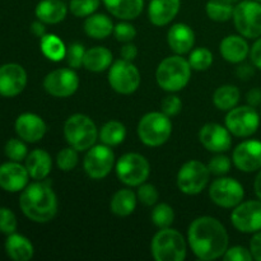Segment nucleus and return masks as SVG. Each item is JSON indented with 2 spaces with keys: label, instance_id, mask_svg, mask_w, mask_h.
I'll list each match as a JSON object with an SVG mask.
<instances>
[{
  "label": "nucleus",
  "instance_id": "1",
  "mask_svg": "<svg viewBox=\"0 0 261 261\" xmlns=\"http://www.w3.org/2000/svg\"><path fill=\"white\" fill-rule=\"evenodd\" d=\"M188 240L195 256L204 261L219 259L228 249L226 228L213 217H200L193 221L189 227Z\"/></svg>",
  "mask_w": 261,
  "mask_h": 261
},
{
  "label": "nucleus",
  "instance_id": "2",
  "mask_svg": "<svg viewBox=\"0 0 261 261\" xmlns=\"http://www.w3.org/2000/svg\"><path fill=\"white\" fill-rule=\"evenodd\" d=\"M19 206L23 214L31 221L46 223L58 213V198L48 184L37 181L23 189Z\"/></svg>",
  "mask_w": 261,
  "mask_h": 261
},
{
  "label": "nucleus",
  "instance_id": "3",
  "mask_svg": "<svg viewBox=\"0 0 261 261\" xmlns=\"http://www.w3.org/2000/svg\"><path fill=\"white\" fill-rule=\"evenodd\" d=\"M191 76V66L189 60L182 56H168L161 61L155 71L158 86L167 92L181 91L188 86Z\"/></svg>",
  "mask_w": 261,
  "mask_h": 261
},
{
  "label": "nucleus",
  "instance_id": "4",
  "mask_svg": "<svg viewBox=\"0 0 261 261\" xmlns=\"http://www.w3.org/2000/svg\"><path fill=\"white\" fill-rule=\"evenodd\" d=\"M64 135L70 147L78 152L93 147L98 138V130L91 117L83 114L71 115L64 125Z\"/></svg>",
  "mask_w": 261,
  "mask_h": 261
},
{
  "label": "nucleus",
  "instance_id": "5",
  "mask_svg": "<svg viewBox=\"0 0 261 261\" xmlns=\"http://www.w3.org/2000/svg\"><path fill=\"white\" fill-rule=\"evenodd\" d=\"M172 134V122L170 116L163 112H149L140 119L138 135L142 143L148 147H160L170 139Z\"/></svg>",
  "mask_w": 261,
  "mask_h": 261
},
{
  "label": "nucleus",
  "instance_id": "6",
  "mask_svg": "<svg viewBox=\"0 0 261 261\" xmlns=\"http://www.w3.org/2000/svg\"><path fill=\"white\" fill-rule=\"evenodd\" d=\"M152 255L157 261H182L186 257V241L172 228H162L152 240Z\"/></svg>",
  "mask_w": 261,
  "mask_h": 261
},
{
  "label": "nucleus",
  "instance_id": "7",
  "mask_svg": "<svg viewBox=\"0 0 261 261\" xmlns=\"http://www.w3.org/2000/svg\"><path fill=\"white\" fill-rule=\"evenodd\" d=\"M233 22L240 35L246 38L261 37V3L256 0L240 2L233 9Z\"/></svg>",
  "mask_w": 261,
  "mask_h": 261
},
{
  "label": "nucleus",
  "instance_id": "8",
  "mask_svg": "<svg viewBox=\"0 0 261 261\" xmlns=\"http://www.w3.org/2000/svg\"><path fill=\"white\" fill-rule=\"evenodd\" d=\"M149 162L138 153H126L121 155L116 163V173L119 180L127 186H139L149 177Z\"/></svg>",
  "mask_w": 261,
  "mask_h": 261
},
{
  "label": "nucleus",
  "instance_id": "9",
  "mask_svg": "<svg viewBox=\"0 0 261 261\" xmlns=\"http://www.w3.org/2000/svg\"><path fill=\"white\" fill-rule=\"evenodd\" d=\"M211 171L200 161H189L180 168L177 175V186L186 195H196L205 189Z\"/></svg>",
  "mask_w": 261,
  "mask_h": 261
},
{
  "label": "nucleus",
  "instance_id": "10",
  "mask_svg": "<svg viewBox=\"0 0 261 261\" xmlns=\"http://www.w3.org/2000/svg\"><path fill=\"white\" fill-rule=\"evenodd\" d=\"M109 83L117 93L132 94L139 88L140 73L132 61L120 59L110 68Z\"/></svg>",
  "mask_w": 261,
  "mask_h": 261
},
{
  "label": "nucleus",
  "instance_id": "11",
  "mask_svg": "<svg viewBox=\"0 0 261 261\" xmlns=\"http://www.w3.org/2000/svg\"><path fill=\"white\" fill-rule=\"evenodd\" d=\"M260 126V116L252 106H240L229 110L226 116V127L239 138L254 135Z\"/></svg>",
  "mask_w": 261,
  "mask_h": 261
},
{
  "label": "nucleus",
  "instance_id": "12",
  "mask_svg": "<svg viewBox=\"0 0 261 261\" xmlns=\"http://www.w3.org/2000/svg\"><path fill=\"white\" fill-rule=\"evenodd\" d=\"M212 201L222 208H234L242 203L245 196L244 186L231 177H221L213 181L209 188Z\"/></svg>",
  "mask_w": 261,
  "mask_h": 261
},
{
  "label": "nucleus",
  "instance_id": "13",
  "mask_svg": "<svg viewBox=\"0 0 261 261\" xmlns=\"http://www.w3.org/2000/svg\"><path fill=\"white\" fill-rule=\"evenodd\" d=\"M114 163L115 154L109 145H93L89 148L84 157L83 167L89 177L93 180H101L111 172Z\"/></svg>",
  "mask_w": 261,
  "mask_h": 261
},
{
  "label": "nucleus",
  "instance_id": "14",
  "mask_svg": "<svg viewBox=\"0 0 261 261\" xmlns=\"http://www.w3.org/2000/svg\"><path fill=\"white\" fill-rule=\"evenodd\" d=\"M234 228L242 233L261 231V200H249L234 206L231 214Z\"/></svg>",
  "mask_w": 261,
  "mask_h": 261
},
{
  "label": "nucleus",
  "instance_id": "15",
  "mask_svg": "<svg viewBox=\"0 0 261 261\" xmlns=\"http://www.w3.org/2000/svg\"><path fill=\"white\" fill-rule=\"evenodd\" d=\"M79 78L71 69H56L43 79V88L48 94L59 98L69 97L76 92Z\"/></svg>",
  "mask_w": 261,
  "mask_h": 261
},
{
  "label": "nucleus",
  "instance_id": "16",
  "mask_svg": "<svg viewBox=\"0 0 261 261\" xmlns=\"http://www.w3.org/2000/svg\"><path fill=\"white\" fill-rule=\"evenodd\" d=\"M27 86V73L19 64L9 63L0 66V96L14 97Z\"/></svg>",
  "mask_w": 261,
  "mask_h": 261
},
{
  "label": "nucleus",
  "instance_id": "17",
  "mask_svg": "<svg viewBox=\"0 0 261 261\" xmlns=\"http://www.w3.org/2000/svg\"><path fill=\"white\" fill-rule=\"evenodd\" d=\"M234 166L242 172H255L261 168V142L245 140L240 143L232 154Z\"/></svg>",
  "mask_w": 261,
  "mask_h": 261
},
{
  "label": "nucleus",
  "instance_id": "18",
  "mask_svg": "<svg viewBox=\"0 0 261 261\" xmlns=\"http://www.w3.org/2000/svg\"><path fill=\"white\" fill-rule=\"evenodd\" d=\"M199 140L206 149L214 153L227 152L232 145L229 130L216 122H209L201 127L199 132Z\"/></svg>",
  "mask_w": 261,
  "mask_h": 261
},
{
  "label": "nucleus",
  "instance_id": "19",
  "mask_svg": "<svg viewBox=\"0 0 261 261\" xmlns=\"http://www.w3.org/2000/svg\"><path fill=\"white\" fill-rule=\"evenodd\" d=\"M28 173L25 166L19 162H7L0 166V188L8 193L22 191L28 185Z\"/></svg>",
  "mask_w": 261,
  "mask_h": 261
},
{
  "label": "nucleus",
  "instance_id": "20",
  "mask_svg": "<svg viewBox=\"0 0 261 261\" xmlns=\"http://www.w3.org/2000/svg\"><path fill=\"white\" fill-rule=\"evenodd\" d=\"M15 132L24 142L36 143L45 137L46 124L38 115L25 112L15 120Z\"/></svg>",
  "mask_w": 261,
  "mask_h": 261
},
{
  "label": "nucleus",
  "instance_id": "21",
  "mask_svg": "<svg viewBox=\"0 0 261 261\" xmlns=\"http://www.w3.org/2000/svg\"><path fill=\"white\" fill-rule=\"evenodd\" d=\"M180 5V0H150L148 7L149 20L157 27L168 24L177 15Z\"/></svg>",
  "mask_w": 261,
  "mask_h": 261
},
{
  "label": "nucleus",
  "instance_id": "22",
  "mask_svg": "<svg viewBox=\"0 0 261 261\" xmlns=\"http://www.w3.org/2000/svg\"><path fill=\"white\" fill-rule=\"evenodd\" d=\"M167 41L171 50L177 55L190 53L195 43L194 31L185 23H176L168 30Z\"/></svg>",
  "mask_w": 261,
  "mask_h": 261
},
{
  "label": "nucleus",
  "instance_id": "23",
  "mask_svg": "<svg viewBox=\"0 0 261 261\" xmlns=\"http://www.w3.org/2000/svg\"><path fill=\"white\" fill-rule=\"evenodd\" d=\"M219 50H221L222 56L232 64H240L245 61L250 53L249 43L246 42L244 36L241 37V36L236 35L227 36L226 38H223L221 46H219Z\"/></svg>",
  "mask_w": 261,
  "mask_h": 261
},
{
  "label": "nucleus",
  "instance_id": "24",
  "mask_svg": "<svg viewBox=\"0 0 261 261\" xmlns=\"http://www.w3.org/2000/svg\"><path fill=\"white\" fill-rule=\"evenodd\" d=\"M25 168H27L30 177L33 180L41 181L48 176L53 167V161L50 154L43 149H35L25 158Z\"/></svg>",
  "mask_w": 261,
  "mask_h": 261
},
{
  "label": "nucleus",
  "instance_id": "25",
  "mask_svg": "<svg viewBox=\"0 0 261 261\" xmlns=\"http://www.w3.org/2000/svg\"><path fill=\"white\" fill-rule=\"evenodd\" d=\"M36 17L47 24H56L65 19L68 7L63 0H41L36 7Z\"/></svg>",
  "mask_w": 261,
  "mask_h": 261
},
{
  "label": "nucleus",
  "instance_id": "26",
  "mask_svg": "<svg viewBox=\"0 0 261 261\" xmlns=\"http://www.w3.org/2000/svg\"><path fill=\"white\" fill-rule=\"evenodd\" d=\"M114 17L124 20L135 19L143 12L144 0H102Z\"/></svg>",
  "mask_w": 261,
  "mask_h": 261
},
{
  "label": "nucleus",
  "instance_id": "27",
  "mask_svg": "<svg viewBox=\"0 0 261 261\" xmlns=\"http://www.w3.org/2000/svg\"><path fill=\"white\" fill-rule=\"evenodd\" d=\"M5 251L10 259L15 261H28L33 256V245L27 237L18 233L8 234L5 241Z\"/></svg>",
  "mask_w": 261,
  "mask_h": 261
},
{
  "label": "nucleus",
  "instance_id": "28",
  "mask_svg": "<svg viewBox=\"0 0 261 261\" xmlns=\"http://www.w3.org/2000/svg\"><path fill=\"white\" fill-rule=\"evenodd\" d=\"M112 63V54L103 46H96L86 51L83 65L87 70L99 73L110 68Z\"/></svg>",
  "mask_w": 261,
  "mask_h": 261
},
{
  "label": "nucleus",
  "instance_id": "29",
  "mask_svg": "<svg viewBox=\"0 0 261 261\" xmlns=\"http://www.w3.org/2000/svg\"><path fill=\"white\" fill-rule=\"evenodd\" d=\"M84 31L89 37L103 40L114 32V23L106 14H91L84 22Z\"/></svg>",
  "mask_w": 261,
  "mask_h": 261
},
{
  "label": "nucleus",
  "instance_id": "30",
  "mask_svg": "<svg viewBox=\"0 0 261 261\" xmlns=\"http://www.w3.org/2000/svg\"><path fill=\"white\" fill-rule=\"evenodd\" d=\"M138 196L129 189H121L111 199V212L119 217H127L135 211Z\"/></svg>",
  "mask_w": 261,
  "mask_h": 261
},
{
  "label": "nucleus",
  "instance_id": "31",
  "mask_svg": "<svg viewBox=\"0 0 261 261\" xmlns=\"http://www.w3.org/2000/svg\"><path fill=\"white\" fill-rule=\"evenodd\" d=\"M240 101V91L234 86H221L213 94V102L221 111H229L237 106Z\"/></svg>",
  "mask_w": 261,
  "mask_h": 261
},
{
  "label": "nucleus",
  "instance_id": "32",
  "mask_svg": "<svg viewBox=\"0 0 261 261\" xmlns=\"http://www.w3.org/2000/svg\"><path fill=\"white\" fill-rule=\"evenodd\" d=\"M98 135L103 144L109 145V147H115V145L121 144L125 140L126 129L120 121L111 120L101 127V132Z\"/></svg>",
  "mask_w": 261,
  "mask_h": 261
},
{
  "label": "nucleus",
  "instance_id": "33",
  "mask_svg": "<svg viewBox=\"0 0 261 261\" xmlns=\"http://www.w3.org/2000/svg\"><path fill=\"white\" fill-rule=\"evenodd\" d=\"M41 51L51 61H60L65 58L66 47L63 41L55 35H45L41 37Z\"/></svg>",
  "mask_w": 261,
  "mask_h": 261
},
{
  "label": "nucleus",
  "instance_id": "34",
  "mask_svg": "<svg viewBox=\"0 0 261 261\" xmlns=\"http://www.w3.org/2000/svg\"><path fill=\"white\" fill-rule=\"evenodd\" d=\"M206 14L216 22H227L233 17V5L227 0H209L206 3Z\"/></svg>",
  "mask_w": 261,
  "mask_h": 261
},
{
  "label": "nucleus",
  "instance_id": "35",
  "mask_svg": "<svg viewBox=\"0 0 261 261\" xmlns=\"http://www.w3.org/2000/svg\"><path fill=\"white\" fill-rule=\"evenodd\" d=\"M189 64H190L191 69H194V70H206L213 64V54L205 47L195 48L189 56Z\"/></svg>",
  "mask_w": 261,
  "mask_h": 261
},
{
  "label": "nucleus",
  "instance_id": "36",
  "mask_svg": "<svg viewBox=\"0 0 261 261\" xmlns=\"http://www.w3.org/2000/svg\"><path fill=\"white\" fill-rule=\"evenodd\" d=\"M175 213L168 204L161 203L154 206L152 212V222L158 228H168L173 223Z\"/></svg>",
  "mask_w": 261,
  "mask_h": 261
},
{
  "label": "nucleus",
  "instance_id": "37",
  "mask_svg": "<svg viewBox=\"0 0 261 261\" xmlns=\"http://www.w3.org/2000/svg\"><path fill=\"white\" fill-rule=\"evenodd\" d=\"M101 0H70L69 9L71 14L78 18L89 17L98 9Z\"/></svg>",
  "mask_w": 261,
  "mask_h": 261
},
{
  "label": "nucleus",
  "instance_id": "38",
  "mask_svg": "<svg viewBox=\"0 0 261 261\" xmlns=\"http://www.w3.org/2000/svg\"><path fill=\"white\" fill-rule=\"evenodd\" d=\"M56 163H58V167L64 172L74 170L78 165V150L73 147L64 148L58 153Z\"/></svg>",
  "mask_w": 261,
  "mask_h": 261
},
{
  "label": "nucleus",
  "instance_id": "39",
  "mask_svg": "<svg viewBox=\"0 0 261 261\" xmlns=\"http://www.w3.org/2000/svg\"><path fill=\"white\" fill-rule=\"evenodd\" d=\"M4 152L7 154V157L10 161H14V162H20V161H24L27 158V147H25L24 143L19 139H10L8 140L7 144H5Z\"/></svg>",
  "mask_w": 261,
  "mask_h": 261
},
{
  "label": "nucleus",
  "instance_id": "40",
  "mask_svg": "<svg viewBox=\"0 0 261 261\" xmlns=\"http://www.w3.org/2000/svg\"><path fill=\"white\" fill-rule=\"evenodd\" d=\"M84 55H86V50L82 43L74 42L70 46L66 47V61H68L69 66L73 69H78L83 65Z\"/></svg>",
  "mask_w": 261,
  "mask_h": 261
},
{
  "label": "nucleus",
  "instance_id": "41",
  "mask_svg": "<svg viewBox=\"0 0 261 261\" xmlns=\"http://www.w3.org/2000/svg\"><path fill=\"white\" fill-rule=\"evenodd\" d=\"M137 196L138 200L142 201L144 205H154L158 201L160 194H158L155 186L150 185V184H142V185H139V189H138Z\"/></svg>",
  "mask_w": 261,
  "mask_h": 261
},
{
  "label": "nucleus",
  "instance_id": "42",
  "mask_svg": "<svg viewBox=\"0 0 261 261\" xmlns=\"http://www.w3.org/2000/svg\"><path fill=\"white\" fill-rule=\"evenodd\" d=\"M17 229L15 214L8 208H0V232L5 234L14 233Z\"/></svg>",
  "mask_w": 261,
  "mask_h": 261
},
{
  "label": "nucleus",
  "instance_id": "43",
  "mask_svg": "<svg viewBox=\"0 0 261 261\" xmlns=\"http://www.w3.org/2000/svg\"><path fill=\"white\" fill-rule=\"evenodd\" d=\"M231 160H229L227 155H216L209 162L208 168L211 171V173L217 176H222V175H226V173L229 172L231 170Z\"/></svg>",
  "mask_w": 261,
  "mask_h": 261
},
{
  "label": "nucleus",
  "instance_id": "44",
  "mask_svg": "<svg viewBox=\"0 0 261 261\" xmlns=\"http://www.w3.org/2000/svg\"><path fill=\"white\" fill-rule=\"evenodd\" d=\"M114 35L117 41L127 43L134 40L135 36H137V30L130 23L121 22L119 24H116V27H114Z\"/></svg>",
  "mask_w": 261,
  "mask_h": 261
},
{
  "label": "nucleus",
  "instance_id": "45",
  "mask_svg": "<svg viewBox=\"0 0 261 261\" xmlns=\"http://www.w3.org/2000/svg\"><path fill=\"white\" fill-rule=\"evenodd\" d=\"M223 259L226 261H251L252 257L251 251L242 246H234L231 249H227L224 252Z\"/></svg>",
  "mask_w": 261,
  "mask_h": 261
},
{
  "label": "nucleus",
  "instance_id": "46",
  "mask_svg": "<svg viewBox=\"0 0 261 261\" xmlns=\"http://www.w3.org/2000/svg\"><path fill=\"white\" fill-rule=\"evenodd\" d=\"M181 106H182V102H181V99L178 98L177 96H173V94L166 97V98L162 101V103H161L162 112L170 117L177 115L178 112H180Z\"/></svg>",
  "mask_w": 261,
  "mask_h": 261
},
{
  "label": "nucleus",
  "instance_id": "47",
  "mask_svg": "<svg viewBox=\"0 0 261 261\" xmlns=\"http://www.w3.org/2000/svg\"><path fill=\"white\" fill-rule=\"evenodd\" d=\"M250 251H251L252 257L255 260L261 261V231L255 232L250 241Z\"/></svg>",
  "mask_w": 261,
  "mask_h": 261
},
{
  "label": "nucleus",
  "instance_id": "48",
  "mask_svg": "<svg viewBox=\"0 0 261 261\" xmlns=\"http://www.w3.org/2000/svg\"><path fill=\"white\" fill-rule=\"evenodd\" d=\"M250 58H251L255 68L261 70V37L257 38L254 45H252L251 50H250Z\"/></svg>",
  "mask_w": 261,
  "mask_h": 261
},
{
  "label": "nucleus",
  "instance_id": "49",
  "mask_svg": "<svg viewBox=\"0 0 261 261\" xmlns=\"http://www.w3.org/2000/svg\"><path fill=\"white\" fill-rule=\"evenodd\" d=\"M236 73L240 79H242V81H249V79L255 74V69L254 66L250 65V64L244 63V64H240Z\"/></svg>",
  "mask_w": 261,
  "mask_h": 261
},
{
  "label": "nucleus",
  "instance_id": "50",
  "mask_svg": "<svg viewBox=\"0 0 261 261\" xmlns=\"http://www.w3.org/2000/svg\"><path fill=\"white\" fill-rule=\"evenodd\" d=\"M120 55H121V59H124V60L133 61L138 55L137 46L133 45V43L127 42L126 45L122 46L121 51H120Z\"/></svg>",
  "mask_w": 261,
  "mask_h": 261
},
{
  "label": "nucleus",
  "instance_id": "51",
  "mask_svg": "<svg viewBox=\"0 0 261 261\" xmlns=\"http://www.w3.org/2000/svg\"><path fill=\"white\" fill-rule=\"evenodd\" d=\"M246 101L249 106L252 107H257L259 105H261V89L254 88L249 91V93L246 94Z\"/></svg>",
  "mask_w": 261,
  "mask_h": 261
},
{
  "label": "nucleus",
  "instance_id": "52",
  "mask_svg": "<svg viewBox=\"0 0 261 261\" xmlns=\"http://www.w3.org/2000/svg\"><path fill=\"white\" fill-rule=\"evenodd\" d=\"M31 31H32L33 35L37 36V37L40 38L46 35V28L45 25H43V22H41V20H38V22H33L32 27H31Z\"/></svg>",
  "mask_w": 261,
  "mask_h": 261
},
{
  "label": "nucleus",
  "instance_id": "53",
  "mask_svg": "<svg viewBox=\"0 0 261 261\" xmlns=\"http://www.w3.org/2000/svg\"><path fill=\"white\" fill-rule=\"evenodd\" d=\"M254 190H255V194H256L257 198H259L261 200V168H260L259 173H257L256 178H255Z\"/></svg>",
  "mask_w": 261,
  "mask_h": 261
},
{
  "label": "nucleus",
  "instance_id": "54",
  "mask_svg": "<svg viewBox=\"0 0 261 261\" xmlns=\"http://www.w3.org/2000/svg\"><path fill=\"white\" fill-rule=\"evenodd\" d=\"M227 2H229V3H232V4H233V3H237V2H240V0H227Z\"/></svg>",
  "mask_w": 261,
  "mask_h": 261
},
{
  "label": "nucleus",
  "instance_id": "55",
  "mask_svg": "<svg viewBox=\"0 0 261 261\" xmlns=\"http://www.w3.org/2000/svg\"><path fill=\"white\" fill-rule=\"evenodd\" d=\"M256 2H260L261 3V0H256Z\"/></svg>",
  "mask_w": 261,
  "mask_h": 261
}]
</instances>
